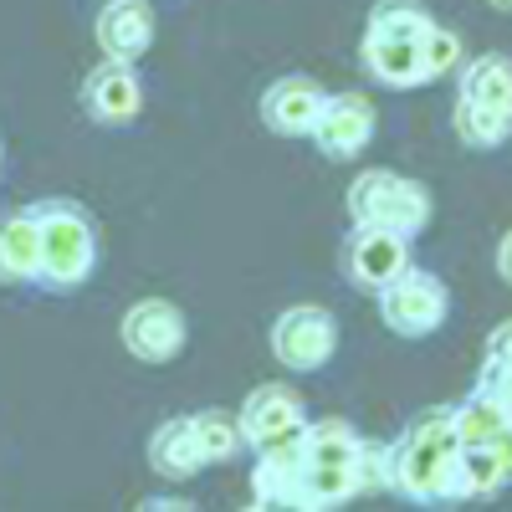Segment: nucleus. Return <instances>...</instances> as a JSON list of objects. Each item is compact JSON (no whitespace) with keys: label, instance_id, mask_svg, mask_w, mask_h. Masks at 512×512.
Masks as SVG:
<instances>
[{"label":"nucleus","instance_id":"obj_1","mask_svg":"<svg viewBox=\"0 0 512 512\" xmlns=\"http://www.w3.org/2000/svg\"><path fill=\"white\" fill-rule=\"evenodd\" d=\"M36 216V236H41V267L36 282L47 292H72L98 272V226H93V210H82L67 195L52 200H36L26 205Z\"/></svg>","mask_w":512,"mask_h":512},{"label":"nucleus","instance_id":"obj_2","mask_svg":"<svg viewBox=\"0 0 512 512\" xmlns=\"http://www.w3.org/2000/svg\"><path fill=\"white\" fill-rule=\"evenodd\" d=\"M456 451L461 441H456L451 410H425L400 431V441H390V492L410 502H441V477Z\"/></svg>","mask_w":512,"mask_h":512},{"label":"nucleus","instance_id":"obj_3","mask_svg":"<svg viewBox=\"0 0 512 512\" xmlns=\"http://www.w3.org/2000/svg\"><path fill=\"white\" fill-rule=\"evenodd\" d=\"M297 446H303V487H308V507H338L359 497V446L364 436L354 431L349 420H303V431H297Z\"/></svg>","mask_w":512,"mask_h":512},{"label":"nucleus","instance_id":"obj_4","mask_svg":"<svg viewBox=\"0 0 512 512\" xmlns=\"http://www.w3.org/2000/svg\"><path fill=\"white\" fill-rule=\"evenodd\" d=\"M349 221L354 226H384L405 241H415L425 226H431V195H425L420 180L400 175V169H364V175L349 185L344 195Z\"/></svg>","mask_w":512,"mask_h":512},{"label":"nucleus","instance_id":"obj_5","mask_svg":"<svg viewBox=\"0 0 512 512\" xmlns=\"http://www.w3.org/2000/svg\"><path fill=\"white\" fill-rule=\"evenodd\" d=\"M374 297H379V318H384V328L400 333V338H431V333L446 323V313H451V292H446V282H441L436 272H420L415 262H410L390 287H379Z\"/></svg>","mask_w":512,"mask_h":512},{"label":"nucleus","instance_id":"obj_6","mask_svg":"<svg viewBox=\"0 0 512 512\" xmlns=\"http://www.w3.org/2000/svg\"><path fill=\"white\" fill-rule=\"evenodd\" d=\"M338 354V318L318 303H297L272 323V359L292 374H318Z\"/></svg>","mask_w":512,"mask_h":512},{"label":"nucleus","instance_id":"obj_7","mask_svg":"<svg viewBox=\"0 0 512 512\" xmlns=\"http://www.w3.org/2000/svg\"><path fill=\"white\" fill-rule=\"evenodd\" d=\"M118 338H123V349L134 354L139 364H175L185 354L190 323H185V313L169 303V297H139V303L123 313Z\"/></svg>","mask_w":512,"mask_h":512},{"label":"nucleus","instance_id":"obj_8","mask_svg":"<svg viewBox=\"0 0 512 512\" xmlns=\"http://www.w3.org/2000/svg\"><path fill=\"white\" fill-rule=\"evenodd\" d=\"M338 267L354 292H379L410 267V241L384 226H354L338 246Z\"/></svg>","mask_w":512,"mask_h":512},{"label":"nucleus","instance_id":"obj_9","mask_svg":"<svg viewBox=\"0 0 512 512\" xmlns=\"http://www.w3.org/2000/svg\"><path fill=\"white\" fill-rule=\"evenodd\" d=\"M374 128H379V118H374V108H369L364 93H338V98L323 103V113H318V123H313L308 139L318 144L323 159L344 164V159H359V154L369 149Z\"/></svg>","mask_w":512,"mask_h":512},{"label":"nucleus","instance_id":"obj_10","mask_svg":"<svg viewBox=\"0 0 512 512\" xmlns=\"http://www.w3.org/2000/svg\"><path fill=\"white\" fill-rule=\"evenodd\" d=\"M82 108H88L93 123L103 128H123L144 113V82L134 72V62H98L82 82Z\"/></svg>","mask_w":512,"mask_h":512},{"label":"nucleus","instance_id":"obj_11","mask_svg":"<svg viewBox=\"0 0 512 512\" xmlns=\"http://www.w3.org/2000/svg\"><path fill=\"white\" fill-rule=\"evenodd\" d=\"M241 441L251 451H267V446H282L303 431V400H297L287 384H262V390H251V400L241 405Z\"/></svg>","mask_w":512,"mask_h":512},{"label":"nucleus","instance_id":"obj_12","mask_svg":"<svg viewBox=\"0 0 512 512\" xmlns=\"http://www.w3.org/2000/svg\"><path fill=\"white\" fill-rule=\"evenodd\" d=\"M323 103H328V93L318 88L313 77L287 72V77H277L272 88L262 93V103H256V108H262V123L272 128L277 139H308L318 113H323Z\"/></svg>","mask_w":512,"mask_h":512},{"label":"nucleus","instance_id":"obj_13","mask_svg":"<svg viewBox=\"0 0 512 512\" xmlns=\"http://www.w3.org/2000/svg\"><path fill=\"white\" fill-rule=\"evenodd\" d=\"M303 446L282 441L256 451V472H251V502L256 507H308V487H303Z\"/></svg>","mask_w":512,"mask_h":512},{"label":"nucleus","instance_id":"obj_14","mask_svg":"<svg viewBox=\"0 0 512 512\" xmlns=\"http://www.w3.org/2000/svg\"><path fill=\"white\" fill-rule=\"evenodd\" d=\"M93 36L103 57L113 62H139L154 47V6L149 0H108L93 21Z\"/></svg>","mask_w":512,"mask_h":512},{"label":"nucleus","instance_id":"obj_15","mask_svg":"<svg viewBox=\"0 0 512 512\" xmlns=\"http://www.w3.org/2000/svg\"><path fill=\"white\" fill-rule=\"evenodd\" d=\"M149 472H154V477H164V482H190V477H200V472H205L190 415H169V420L159 425V431L149 436Z\"/></svg>","mask_w":512,"mask_h":512},{"label":"nucleus","instance_id":"obj_16","mask_svg":"<svg viewBox=\"0 0 512 512\" xmlns=\"http://www.w3.org/2000/svg\"><path fill=\"white\" fill-rule=\"evenodd\" d=\"M359 62L369 67L374 82H384V88H420V82H431L425 57H420V41H395V36H369L364 31Z\"/></svg>","mask_w":512,"mask_h":512},{"label":"nucleus","instance_id":"obj_17","mask_svg":"<svg viewBox=\"0 0 512 512\" xmlns=\"http://www.w3.org/2000/svg\"><path fill=\"white\" fill-rule=\"evenodd\" d=\"M36 267H41L36 216L31 210H6V216H0V282L6 287L36 282Z\"/></svg>","mask_w":512,"mask_h":512},{"label":"nucleus","instance_id":"obj_18","mask_svg":"<svg viewBox=\"0 0 512 512\" xmlns=\"http://www.w3.org/2000/svg\"><path fill=\"white\" fill-rule=\"evenodd\" d=\"M456 98L466 103H482V108H497V113H512V62L502 52H487V57H472L456 67Z\"/></svg>","mask_w":512,"mask_h":512},{"label":"nucleus","instance_id":"obj_19","mask_svg":"<svg viewBox=\"0 0 512 512\" xmlns=\"http://www.w3.org/2000/svg\"><path fill=\"white\" fill-rule=\"evenodd\" d=\"M451 425H456V441H461V446H492L507 425H512V410H507L502 400L472 390L466 400L451 405Z\"/></svg>","mask_w":512,"mask_h":512},{"label":"nucleus","instance_id":"obj_20","mask_svg":"<svg viewBox=\"0 0 512 512\" xmlns=\"http://www.w3.org/2000/svg\"><path fill=\"white\" fill-rule=\"evenodd\" d=\"M190 425H195V446H200V461L205 466H226V461H236L241 456V420L231 415V410H195L190 415Z\"/></svg>","mask_w":512,"mask_h":512},{"label":"nucleus","instance_id":"obj_21","mask_svg":"<svg viewBox=\"0 0 512 512\" xmlns=\"http://www.w3.org/2000/svg\"><path fill=\"white\" fill-rule=\"evenodd\" d=\"M451 128L466 149H497L512 139V113H497V108H482V103H466L456 98V113H451Z\"/></svg>","mask_w":512,"mask_h":512},{"label":"nucleus","instance_id":"obj_22","mask_svg":"<svg viewBox=\"0 0 512 512\" xmlns=\"http://www.w3.org/2000/svg\"><path fill=\"white\" fill-rule=\"evenodd\" d=\"M431 31V11L420 0H374L369 11V36H395V41H420Z\"/></svg>","mask_w":512,"mask_h":512},{"label":"nucleus","instance_id":"obj_23","mask_svg":"<svg viewBox=\"0 0 512 512\" xmlns=\"http://www.w3.org/2000/svg\"><path fill=\"white\" fill-rule=\"evenodd\" d=\"M420 57H425V72H431V82L451 77V72L466 62V57H461V36L446 31V26H436V21H431V31L420 36Z\"/></svg>","mask_w":512,"mask_h":512},{"label":"nucleus","instance_id":"obj_24","mask_svg":"<svg viewBox=\"0 0 512 512\" xmlns=\"http://www.w3.org/2000/svg\"><path fill=\"white\" fill-rule=\"evenodd\" d=\"M354 472H359V492H390V446L364 441Z\"/></svg>","mask_w":512,"mask_h":512},{"label":"nucleus","instance_id":"obj_25","mask_svg":"<svg viewBox=\"0 0 512 512\" xmlns=\"http://www.w3.org/2000/svg\"><path fill=\"white\" fill-rule=\"evenodd\" d=\"M477 390L502 400L512 410V354H487L482 359V374H477Z\"/></svg>","mask_w":512,"mask_h":512},{"label":"nucleus","instance_id":"obj_26","mask_svg":"<svg viewBox=\"0 0 512 512\" xmlns=\"http://www.w3.org/2000/svg\"><path fill=\"white\" fill-rule=\"evenodd\" d=\"M492 456H497V466H502V477H507V487H512V425H507V431L487 446Z\"/></svg>","mask_w":512,"mask_h":512},{"label":"nucleus","instance_id":"obj_27","mask_svg":"<svg viewBox=\"0 0 512 512\" xmlns=\"http://www.w3.org/2000/svg\"><path fill=\"white\" fill-rule=\"evenodd\" d=\"M497 277L512 287V226L502 231V241H497Z\"/></svg>","mask_w":512,"mask_h":512},{"label":"nucleus","instance_id":"obj_28","mask_svg":"<svg viewBox=\"0 0 512 512\" xmlns=\"http://www.w3.org/2000/svg\"><path fill=\"white\" fill-rule=\"evenodd\" d=\"M487 6H497V11H512V0H487Z\"/></svg>","mask_w":512,"mask_h":512},{"label":"nucleus","instance_id":"obj_29","mask_svg":"<svg viewBox=\"0 0 512 512\" xmlns=\"http://www.w3.org/2000/svg\"><path fill=\"white\" fill-rule=\"evenodd\" d=\"M0 169H6V164H0Z\"/></svg>","mask_w":512,"mask_h":512}]
</instances>
